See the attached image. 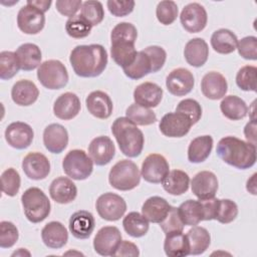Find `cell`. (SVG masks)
<instances>
[{
  "mask_svg": "<svg viewBox=\"0 0 257 257\" xmlns=\"http://www.w3.org/2000/svg\"><path fill=\"white\" fill-rule=\"evenodd\" d=\"M238 53L247 60L257 59V38L255 36L243 37L237 43Z\"/></svg>",
  "mask_w": 257,
  "mask_h": 257,
  "instance_id": "52",
  "label": "cell"
},
{
  "mask_svg": "<svg viewBox=\"0 0 257 257\" xmlns=\"http://www.w3.org/2000/svg\"><path fill=\"white\" fill-rule=\"evenodd\" d=\"M216 153L223 162L240 170L249 169L256 163V145L236 137L222 138L217 145Z\"/></svg>",
  "mask_w": 257,
  "mask_h": 257,
  "instance_id": "2",
  "label": "cell"
},
{
  "mask_svg": "<svg viewBox=\"0 0 257 257\" xmlns=\"http://www.w3.org/2000/svg\"><path fill=\"white\" fill-rule=\"evenodd\" d=\"M85 104L88 112L96 118L106 119L112 113V100L104 91L94 90L90 92L85 98Z\"/></svg>",
  "mask_w": 257,
  "mask_h": 257,
  "instance_id": "21",
  "label": "cell"
},
{
  "mask_svg": "<svg viewBox=\"0 0 257 257\" xmlns=\"http://www.w3.org/2000/svg\"><path fill=\"white\" fill-rule=\"evenodd\" d=\"M95 220L93 215L85 210L74 212L69 219V231L76 239H86L93 232Z\"/></svg>",
  "mask_w": 257,
  "mask_h": 257,
  "instance_id": "24",
  "label": "cell"
},
{
  "mask_svg": "<svg viewBox=\"0 0 257 257\" xmlns=\"http://www.w3.org/2000/svg\"><path fill=\"white\" fill-rule=\"evenodd\" d=\"M180 21L186 31L190 33H198L206 27L208 15L201 4L194 2L183 8L180 15Z\"/></svg>",
  "mask_w": 257,
  "mask_h": 257,
  "instance_id": "14",
  "label": "cell"
},
{
  "mask_svg": "<svg viewBox=\"0 0 257 257\" xmlns=\"http://www.w3.org/2000/svg\"><path fill=\"white\" fill-rule=\"evenodd\" d=\"M111 133L124 156L136 158L141 155L145 145V137L131 119L126 116L117 117L111 125Z\"/></svg>",
  "mask_w": 257,
  "mask_h": 257,
  "instance_id": "4",
  "label": "cell"
},
{
  "mask_svg": "<svg viewBox=\"0 0 257 257\" xmlns=\"http://www.w3.org/2000/svg\"><path fill=\"white\" fill-rule=\"evenodd\" d=\"M256 176L257 174H253L250 179H248L247 184H246V189L249 193L252 195H256Z\"/></svg>",
  "mask_w": 257,
  "mask_h": 257,
  "instance_id": "60",
  "label": "cell"
},
{
  "mask_svg": "<svg viewBox=\"0 0 257 257\" xmlns=\"http://www.w3.org/2000/svg\"><path fill=\"white\" fill-rule=\"evenodd\" d=\"M193 73L183 67L172 70L166 78V86L168 91L176 96H184L191 92L194 87Z\"/></svg>",
  "mask_w": 257,
  "mask_h": 257,
  "instance_id": "15",
  "label": "cell"
},
{
  "mask_svg": "<svg viewBox=\"0 0 257 257\" xmlns=\"http://www.w3.org/2000/svg\"><path fill=\"white\" fill-rule=\"evenodd\" d=\"M95 208L99 217L103 220L117 221L124 215L126 203L119 195L107 192L97 198Z\"/></svg>",
  "mask_w": 257,
  "mask_h": 257,
  "instance_id": "9",
  "label": "cell"
},
{
  "mask_svg": "<svg viewBox=\"0 0 257 257\" xmlns=\"http://www.w3.org/2000/svg\"><path fill=\"white\" fill-rule=\"evenodd\" d=\"M139 255H140V251L138 246L135 243L130 242L127 240L121 241L113 254V256H133V257H137Z\"/></svg>",
  "mask_w": 257,
  "mask_h": 257,
  "instance_id": "57",
  "label": "cell"
},
{
  "mask_svg": "<svg viewBox=\"0 0 257 257\" xmlns=\"http://www.w3.org/2000/svg\"><path fill=\"white\" fill-rule=\"evenodd\" d=\"M63 172L76 181L87 179L93 171V162L83 150H71L62 161Z\"/></svg>",
  "mask_w": 257,
  "mask_h": 257,
  "instance_id": "7",
  "label": "cell"
},
{
  "mask_svg": "<svg viewBox=\"0 0 257 257\" xmlns=\"http://www.w3.org/2000/svg\"><path fill=\"white\" fill-rule=\"evenodd\" d=\"M24 215L31 223H40L50 214V201L37 187L27 189L21 196Z\"/></svg>",
  "mask_w": 257,
  "mask_h": 257,
  "instance_id": "5",
  "label": "cell"
},
{
  "mask_svg": "<svg viewBox=\"0 0 257 257\" xmlns=\"http://www.w3.org/2000/svg\"><path fill=\"white\" fill-rule=\"evenodd\" d=\"M135 1L125 0V1H116L108 0L106 2L108 11L115 17H123L133 12L135 8Z\"/></svg>",
  "mask_w": 257,
  "mask_h": 257,
  "instance_id": "54",
  "label": "cell"
},
{
  "mask_svg": "<svg viewBox=\"0 0 257 257\" xmlns=\"http://www.w3.org/2000/svg\"><path fill=\"white\" fill-rule=\"evenodd\" d=\"M25 254H27L28 256H30V253L28 252V251H26V250H24V248H19V250L18 251H15L13 254H12V256H18V255H25Z\"/></svg>",
  "mask_w": 257,
  "mask_h": 257,
  "instance_id": "61",
  "label": "cell"
},
{
  "mask_svg": "<svg viewBox=\"0 0 257 257\" xmlns=\"http://www.w3.org/2000/svg\"><path fill=\"white\" fill-rule=\"evenodd\" d=\"M244 135L249 143L256 145V121L255 119H251L244 128Z\"/></svg>",
  "mask_w": 257,
  "mask_h": 257,
  "instance_id": "58",
  "label": "cell"
},
{
  "mask_svg": "<svg viewBox=\"0 0 257 257\" xmlns=\"http://www.w3.org/2000/svg\"><path fill=\"white\" fill-rule=\"evenodd\" d=\"M169 172L170 166L166 158L160 154H151L142 164L141 176L148 183L160 184Z\"/></svg>",
  "mask_w": 257,
  "mask_h": 257,
  "instance_id": "10",
  "label": "cell"
},
{
  "mask_svg": "<svg viewBox=\"0 0 257 257\" xmlns=\"http://www.w3.org/2000/svg\"><path fill=\"white\" fill-rule=\"evenodd\" d=\"M186 235L189 241L190 255L203 254L209 248L211 243V236L206 228L194 226L188 231Z\"/></svg>",
  "mask_w": 257,
  "mask_h": 257,
  "instance_id": "38",
  "label": "cell"
},
{
  "mask_svg": "<svg viewBox=\"0 0 257 257\" xmlns=\"http://www.w3.org/2000/svg\"><path fill=\"white\" fill-rule=\"evenodd\" d=\"M124 74L131 79H140L153 72V67L149 56L144 50L138 51L137 56L132 64L122 68Z\"/></svg>",
  "mask_w": 257,
  "mask_h": 257,
  "instance_id": "40",
  "label": "cell"
},
{
  "mask_svg": "<svg viewBox=\"0 0 257 257\" xmlns=\"http://www.w3.org/2000/svg\"><path fill=\"white\" fill-rule=\"evenodd\" d=\"M201 90L207 98L217 100L225 96L228 90V83L223 74L217 71H210L202 78Z\"/></svg>",
  "mask_w": 257,
  "mask_h": 257,
  "instance_id": "22",
  "label": "cell"
},
{
  "mask_svg": "<svg viewBox=\"0 0 257 257\" xmlns=\"http://www.w3.org/2000/svg\"><path fill=\"white\" fill-rule=\"evenodd\" d=\"M122 226L124 231L134 238H140L145 236L149 231V221L143 214L138 212H131L124 216L122 220Z\"/></svg>",
  "mask_w": 257,
  "mask_h": 257,
  "instance_id": "39",
  "label": "cell"
},
{
  "mask_svg": "<svg viewBox=\"0 0 257 257\" xmlns=\"http://www.w3.org/2000/svg\"><path fill=\"white\" fill-rule=\"evenodd\" d=\"M39 96L36 84L28 79H21L14 83L11 89L12 100L20 106L33 104Z\"/></svg>",
  "mask_w": 257,
  "mask_h": 257,
  "instance_id": "28",
  "label": "cell"
},
{
  "mask_svg": "<svg viewBox=\"0 0 257 257\" xmlns=\"http://www.w3.org/2000/svg\"><path fill=\"white\" fill-rule=\"evenodd\" d=\"M80 108V100L73 92H64L60 94L53 104L54 115L63 120L74 118L79 113Z\"/></svg>",
  "mask_w": 257,
  "mask_h": 257,
  "instance_id": "25",
  "label": "cell"
},
{
  "mask_svg": "<svg viewBox=\"0 0 257 257\" xmlns=\"http://www.w3.org/2000/svg\"><path fill=\"white\" fill-rule=\"evenodd\" d=\"M21 185V179L19 173L13 169H6L1 175V188L2 192L9 196L14 197L18 194Z\"/></svg>",
  "mask_w": 257,
  "mask_h": 257,
  "instance_id": "46",
  "label": "cell"
},
{
  "mask_svg": "<svg viewBox=\"0 0 257 257\" xmlns=\"http://www.w3.org/2000/svg\"><path fill=\"white\" fill-rule=\"evenodd\" d=\"M179 216L186 226H196L204 221V207L201 200H187L178 208Z\"/></svg>",
  "mask_w": 257,
  "mask_h": 257,
  "instance_id": "36",
  "label": "cell"
},
{
  "mask_svg": "<svg viewBox=\"0 0 257 257\" xmlns=\"http://www.w3.org/2000/svg\"><path fill=\"white\" fill-rule=\"evenodd\" d=\"M73 71L80 77H96L107 65V52L100 44L77 45L69 56Z\"/></svg>",
  "mask_w": 257,
  "mask_h": 257,
  "instance_id": "1",
  "label": "cell"
},
{
  "mask_svg": "<svg viewBox=\"0 0 257 257\" xmlns=\"http://www.w3.org/2000/svg\"><path fill=\"white\" fill-rule=\"evenodd\" d=\"M193 122L182 112H168L159 123L161 133L168 138H182L185 137L191 130Z\"/></svg>",
  "mask_w": 257,
  "mask_h": 257,
  "instance_id": "11",
  "label": "cell"
},
{
  "mask_svg": "<svg viewBox=\"0 0 257 257\" xmlns=\"http://www.w3.org/2000/svg\"><path fill=\"white\" fill-rule=\"evenodd\" d=\"M220 109L223 115L231 120L242 119L248 112L246 102L237 95L225 96L220 103Z\"/></svg>",
  "mask_w": 257,
  "mask_h": 257,
  "instance_id": "37",
  "label": "cell"
},
{
  "mask_svg": "<svg viewBox=\"0 0 257 257\" xmlns=\"http://www.w3.org/2000/svg\"><path fill=\"white\" fill-rule=\"evenodd\" d=\"M125 115L137 125H150L157 121L156 113L148 107L132 103L125 110Z\"/></svg>",
  "mask_w": 257,
  "mask_h": 257,
  "instance_id": "41",
  "label": "cell"
},
{
  "mask_svg": "<svg viewBox=\"0 0 257 257\" xmlns=\"http://www.w3.org/2000/svg\"><path fill=\"white\" fill-rule=\"evenodd\" d=\"M37 78L47 89H60L68 82V72L61 61L49 59L39 65Z\"/></svg>",
  "mask_w": 257,
  "mask_h": 257,
  "instance_id": "8",
  "label": "cell"
},
{
  "mask_svg": "<svg viewBox=\"0 0 257 257\" xmlns=\"http://www.w3.org/2000/svg\"><path fill=\"white\" fill-rule=\"evenodd\" d=\"M20 68L24 71H30L39 67L41 64V50L34 43H23L15 51Z\"/></svg>",
  "mask_w": 257,
  "mask_h": 257,
  "instance_id": "31",
  "label": "cell"
},
{
  "mask_svg": "<svg viewBox=\"0 0 257 257\" xmlns=\"http://www.w3.org/2000/svg\"><path fill=\"white\" fill-rule=\"evenodd\" d=\"M238 215L237 204L230 199H220L216 219L222 224H229L233 222Z\"/></svg>",
  "mask_w": 257,
  "mask_h": 257,
  "instance_id": "48",
  "label": "cell"
},
{
  "mask_svg": "<svg viewBox=\"0 0 257 257\" xmlns=\"http://www.w3.org/2000/svg\"><path fill=\"white\" fill-rule=\"evenodd\" d=\"M120 242L119 230L114 226H104L97 231L93 239V248L101 256H113Z\"/></svg>",
  "mask_w": 257,
  "mask_h": 257,
  "instance_id": "13",
  "label": "cell"
},
{
  "mask_svg": "<svg viewBox=\"0 0 257 257\" xmlns=\"http://www.w3.org/2000/svg\"><path fill=\"white\" fill-rule=\"evenodd\" d=\"M164 250L170 257H185L190 255V246L187 235L182 232H172L166 234Z\"/></svg>",
  "mask_w": 257,
  "mask_h": 257,
  "instance_id": "32",
  "label": "cell"
},
{
  "mask_svg": "<svg viewBox=\"0 0 257 257\" xmlns=\"http://www.w3.org/2000/svg\"><path fill=\"white\" fill-rule=\"evenodd\" d=\"M22 170L31 180H43L50 173V162L43 154L31 152L24 157L22 161Z\"/></svg>",
  "mask_w": 257,
  "mask_h": 257,
  "instance_id": "17",
  "label": "cell"
},
{
  "mask_svg": "<svg viewBox=\"0 0 257 257\" xmlns=\"http://www.w3.org/2000/svg\"><path fill=\"white\" fill-rule=\"evenodd\" d=\"M20 64L15 52L2 51L0 53V78L10 79L19 71Z\"/></svg>",
  "mask_w": 257,
  "mask_h": 257,
  "instance_id": "43",
  "label": "cell"
},
{
  "mask_svg": "<svg viewBox=\"0 0 257 257\" xmlns=\"http://www.w3.org/2000/svg\"><path fill=\"white\" fill-rule=\"evenodd\" d=\"M115 148L112 141L106 136L94 138L88 146V156L96 166H105L113 159Z\"/></svg>",
  "mask_w": 257,
  "mask_h": 257,
  "instance_id": "19",
  "label": "cell"
},
{
  "mask_svg": "<svg viewBox=\"0 0 257 257\" xmlns=\"http://www.w3.org/2000/svg\"><path fill=\"white\" fill-rule=\"evenodd\" d=\"M176 111L186 114L193 124L197 123L202 116V107L200 103L193 98H185L181 100L176 107Z\"/></svg>",
  "mask_w": 257,
  "mask_h": 257,
  "instance_id": "49",
  "label": "cell"
},
{
  "mask_svg": "<svg viewBox=\"0 0 257 257\" xmlns=\"http://www.w3.org/2000/svg\"><path fill=\"white\" fill-rule=\"evenodd\" d=\"M179 9L174 1H161L156 8V16L163 25L172 24L178 17Z\"/></svg>",
  "mask_w": 257,
  "mask_h": 257,
  "instance_id": "47",
  "label": "cell"
},
{
  "mask_svg": "<svg viewBox=\"0 0 257 257\" xmlns=\"http://www.w3.org/2000/svg\"><path fill=\"white\" fill-rule=\"evenodd\" d=\"M80 11L81 16L85 18L91 24V26L98 25L104 18L103 6L99 1L88 0L82 2Z\"/></svg>",
  "mask_w": 257,
  "mask_h": 257,
  "instance_id": "44",
  "label": "cell"
},
{
  "mask_svg": "<svg viewBox=\"0 0 257 257\" xmlns=\"http://www.w3.org/2000/svg\"><path fill=\"white\" fill-rule=\"evenodd\" d=\"M82 2L80 0H57L55 2L56 10L64 16L72 17L81 8Z\"/></svg>",
  "mask_w": 257,
  "mask_h": 257,
  "instance_id": "55",
  "label": "cell"
},
{
  "mask_svg": "<svg viewBox=\"0 0 257 257\" xmlns=\"http://www.w3.org/2000/svg\"><path fill=\"white\" fill-rule=\"evenodd\" d=\"M91 28H92L91 24L85 18H83L81 14L74 15L68 18V20L65 23L66 33L70 37L76 38V39H80L88 36L91 31Z\"/></svg>",
  "mask_w": 257,
  "mask_h": 257,
  "instance_id": "42",
  "label": "cell"
},
{
  "mask_svg": "<svg viewBox=\"0 0 257 257\" xmlns=\"http://www.w3.org/2000/svg\"><path fill=\"white\" fill-rule=\"evenodd\" d=\"M171 209V205L166 199L153 196L145 201L142 206V214L144 217L152 223H161L168 215Z\"/></svg>",
  "mask_w": 257,
  "mask_h": 257,
  "instance_id": "30",
  "label": "cell"
},
{
  "mask_svg": "<svg viewBox=\"0 0 257 257\" xmlns=\"http://www.w3.org/2000/svg\"><path fill=\"white\" fill-rule=\"evenodd\" d=\"M162 184L166 192L173 196H180L188 191L190 178L184 171L173 170L168 173Z\"/></svg>",
  "mask_w": 257,
  "mask_h": 257,
  "instance_id": "35",
  "label": "cell"
},
{
  "mask_svg": "<svg viewBox=\"0 0 257 257\" xmlns=\"http://www.w3.org/2000/svg\"><path fill=\"white\" fill-rule=\"evenodd\" d=\"M201 202L204 207V221L215 220L216 216H217L220 199H216L214 197L212 199L201 200Z\"/></svg>",
  "mask_w": 257,
  "mask_h": 257,
  "instance_id": "56",
  "label": "cell"
},
{
  "mask_svg": "<svg viewBox=\"0 0 257 257\" xmlns=\"http://www.w3.org/2000/svg\"><path fill=\"white\" fill-rule=\"evenodd\" d=\"M138 37V31L134 24L130 22L117 23L110 33V54L113 61L124 68L133 63L138 51L135 43Z\"/></svg>",
  "mask_w": 257,
  "mask_h": 257,
  "instance_id": "3",
  "label": "cell"
},
{
  "mask_svg": "<svg viewBox=\"0 0 257 257\" xmlns=\"http://www.w3.org/2000/svg\"><path fill=\"white\" fill-rule=\"evenodd\" d=\"M26 4H29V5H32L34 7H36L37 9L41 10L43 13H45L50 5H51V1L48 0V1H45V0H28L26 2Z\"/></svg>",
  "mask_w": 257,
  "mask_h": 257,
  "instance_id": "59",
  "label": "cell"
},
{
  "mask_svg": "<svg viewBox=\"0 0 257 257\" xmlns=\"http://www.w3.org/2000/svg\"><path fill=\"white\" fill-rule=\"evenodd\" d=\"M45 25L44 13L36 7L26 4L17 14V26L25 34H37Z\"/></svg>",
  "mask_w": 257,
  "mask_h": 257,
  "instance_id": "12",
  "label": "cell"
},
{
  "mask_svg": "<svg viewBox=\"0 0 257 257\" xmlns=\"http://www.w3.org/2000/svg\"><path fill=\"white\" fill-rule=\"evenodd\" d=\"M257 68L253 65L241 67L236 74V84L244 91H256Z\"/></svg>",
  "mask_w": 257,
  "mask_h": 257,
  "instance_id": "45",
  "label": "cell"
},
{
  "mask_svg": "<svg viewBox=\"0 0 257 257\" xmlns=\"http://www.w3.org/2000/svg\"><path fill=\"white\" fill-rule=\"evenodd\" d=\"M237 36L229 29L221 28L213 32L211 36L212 48L220 54H230L237 48Z\"/></svg>",
  "mask_w": 257,
  "mask_h": 257,
  "instance_id": "34",
  "label": "cell"
},
{
  "mask_svg": "<svg viewBox=\"0 0 257 257\" xmlns=\"http://www.w3.org/2000/svg\"><path fill=\"white\" fill-rule=\"evenodd\" d=\"M141 177V172L133 161L120 160L110 169L108 182L118 191H130L140 185Z\"/></svg>",
  "mask_w": 257,
  "mask_h": 257,
  "instance_id": "6",
  "label": "cell"
},
{
  "mask_svg": "<svg viewBox=\"0 0 257 257\" xmlns=\"http://www.w3.org/2000/svg\"><path fill=\"white\" fill-rule=\"evenodd\" d=\"M161 229L165 234H169L172 232H182L184 229V223L182 222L178 208L171 206V209L166 216V218L160 223Z\"/></svg>",
  "mask_w": 257,
  "mask_h": 257,
  "instance_id": "51",
  "label": "cell"
},
{
  "mask_svg": "<svg viewBox=\"0 0 257 257\" xmlns=\"http://www.w3.org/2000/svg\"><path fill=\"white\" fill-rule=\"evenodd\" d=\"M49 195L51 199L58 204H68L75 200L77 188L75 184L66 177L54 179L49 186Z\"/></svg>",
  "mask_w": 257,
  "mask_h": 257,
  "instance_id": "26",
  "label": "cell"
},
{
  "mask_svg": "<svg viewBox=\"0 0 257 257\" xmlns=\"http://www.w3.org/2000/svg\"><path fill=\"white\" fill-rule=\"evenodd\" d=\"M184 56L188 64L194 67L203 66L209 56V47L203 38H193L189 40L184 49Z\"/></svg>",
  "mask_w": 257,
  "mask_h": 257,
  "instance_id": "29",
  "label": "cell"
},
{
  "mask_svg": "<svg viewBox=\"0 0 257 257\" xmlns=\"http://www.w3.org/2000/svg\"><path fill=\"white\" fill-rule=\"evenodd\" d=\"M143 50L151 60L153 72H158L159 70H161L167 59V52L165 51V49L158 45H152L146 47Z\"/></svg>",
  "mask_w": 257,
  "mask_h": 257,
  "instance_id": "53",
  "label": "cell"
},
{
  "mask_svg": "<svg viewBox=\"0 0 257 257\" xmlns=\"http://www.w3.org/2000/svg\"><path fill=\"white\" fill-rule=\"evenodd\" d=\"M34 138L32 127L22 121L11 122L5 130V140L8 145L17 150L28 148Z\"/></svg>",
  "mask_w": 257,
  "mask_h": 257,
  "instance_id": "16",
  "label": "cell"
},
{
  "mask_svg": "<svg viewBox=\"0 0 257 257\" xmlns=\"http://www.w3.org/2000/svg\"><path fill=\"white\" fill-rule=\"evenodd\" d=\"M43 144L52 154H60L68 145V133L59 123H50L43 131Z\"/></svg>",
  "mask_w": 257,
  "mask_h": 257,
  "instance_id": "20",
  "label": "cell"
},
{
  "mask_svg": "<svg viewBox=\"0 0 257 257\" xmlns=\"http://www.w3.org/2000/svg\"><path fill=\"white\" fill-rule=\"evenodd\" d=\"M213 149V139L211 136H200L195 138L188 148V160L191 163L199 164L208 159Z\"/></svg>",
  "mask_w": 257,
  "mask_h": 257,
  "instance_id": "33",
  "label": "cell"
},
{
  "mask_svg": "<svg viewBox=\"0 0 257 257\" xmlns=\"http://www.w3.org/2000/svg\"><path fill=\"white\" fill-rule=\"evenodd\" d=\"M191 188L199 200L212 199L218 191V179L213 172L201 171L193 177Z\"/></svg>",
  "mask_w": 257,
  "mask_h": 257,
  "instance_id": "18",
  "label": "cell"
},
{
  "mask_svg": "<svg viewBox=\"0 0 257 257\" xmlns=\"http://www.w3.org/2000/svg\"><path fill=\"white\" fill-rule=\"evenodd\" d=\"M19 233L17 227L9 221L0 222V247L11 248L18 240Z\"/></svg>",
  "mask_w": 257,
  "mask_h": 257,
  "instance_id": "50",
  "label": "cell"
},
{
  "mask_svg": "<svg viewBox=\"0 0 257 257\" xmlns=\"http://www.w3.org/2000/svg\"><path fill=\"white\" fill-rule=\"evenodd\" d=\"M41 239L48 248L59 249L67 243L68 232L62 223L51 221L42 228Z\"/></svg>",
  "mask_w": 257,
  "mask_h": 257,
  "instance_id": "27",
  "label": "cell"
},
{
  "mask_svg": "<svg viewBox=\"0 0 257 257\" xmlns=\"http://www.w3.org/2000/svg\"><path fill=\"white\" fill-rule=\"evenodd\" d=\"M163 98V89L154 82L146 81L139 84L134 90V99L137 104L152 108L159 105Z\"/></svg>",
  "mask_w": 257,
  "mask_h": 257,
  "instance_id": "23",
  "label": "cell"
}]
</instances>
